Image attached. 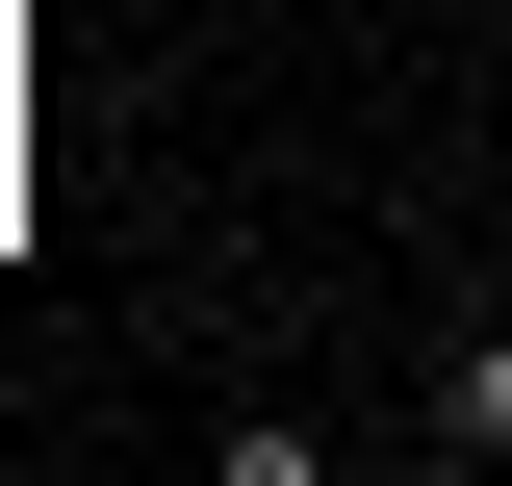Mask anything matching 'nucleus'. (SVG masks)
<instances>
[{"instance_id": "f257e3e1", "label": "nucleus", "mask_w": 512, "mask_h": 486, "mask_svg": "<svg viewBox=\"0 0 512 486\" xmlns=\"http://www.w3.org/2000/svg\"><path fill=\"white\" fill-rule=\"evenodd\" d=\"M436 461H512V307H436V384H410Z\"/></svg>"}]
</instances>
